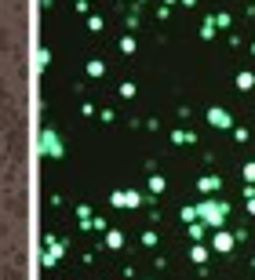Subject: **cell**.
I'll list each match as a JSON object with an SVG mask.
<instances>
[{"label":"cell","instance_id":"1","mask_svg":"<svg viewBox=\"0 0 255 280\" xmlns=\"http://www.w3.org/2000/svg\"><path fill=\"white\" fill-rule=\"evenodd\" d=\"M193 211H197L201 215V219H204V226H212V229H222V219H226V204H219V200H201V204L197 208H193Z\"/></svg>","mask_w":255,"mask_h":280},{"label":"cell","instance_id":"2","mask_svg":"<svg viewBox=\"0 0 255 280\" xmlns=\"http://www.w3.org/2000/svg\"><path fill=\"white\" fill-rule=\"evenodd\" d=\"M215 251H222V255H226V251H233V237H230V233L226 229H215Z\"/></svg>","mask_w":255,"mask_h":280},{"label":"cell","instance_id":"3","mask_svg":"<svg viewBox=\"0 0 255 280\" xmlns=\"http://www.w3.org/2000/svg\"><path fill=\"white\" fill-rule=\"evenodd\" d=\"M208 120H212L215 128H230V124H233L230 113H226V110H219V106H215V110H208Z\"/></svg>","mask_w":255,"mask_h":280},{"label":"cell","instance_id":"4","mask_svg":"<svg viewBox=\"0 0 255 280\" xmlns=\"http://www.w3.org/2000/svg\"><path fill=\"white\" fill-rule=\"evenodd\" d=\"M237 87H241V91H251V87H255V73H248V69L237 73Z\"/></svg>","mask_w":255,"mask_h":280},{"label":"cell","instance_id":"5","mask_svg":"<svg viewBox=\"0 0 255 280\" xmlns=\"http://www.w3.org/2000/svg\"><path fill=\"white\" fill-rule=\"evenodd\" d=\"M44 153H62V146L55 142V135H51V131H44Z\"/></svg>","mask_w":255,"mask_h":280},{"label":"cell","instance_id":"6","mask_svg":"<svg viewBox=\"0 0 255 280\" xmlns=\"http://www.w3.org/2000/svg\"><path fill=\"white\" fill-rule=\"evenodd\" d=\"M244 182H248V185L255 182V160H251V164H244Z\"/></svg>","mask_w":255,"mask_h":280},{"label":"cell","instance_id":"7","mask_svg":"<svg viewBox=\"0 0 255 280\" xmlns=\"http://www.w3.org/2000/svg\"><path fill=\"white\" fill-rule=\"evenodd\" d=\"M204 258H208V247L197 244V247H193V262H204Z\"/></svg>","mask_w":255,"mask_h":280},{"label":"cell","instance_id":"8","mask_svg":"<svg viewBox=\"0 0 255 280\" xmlns=\"http://www.w3.org/2000/svg\"><path fill=\"white\" fill-rule=\"evenodd\" d=\"M215 185H219V178H212V175L201 178V190H215Z\"/></svg>","mask_w":255,"mask_h":280},{"label":"cell","instance_id":"9","mask_svg":"<svg viewBox=\"0 0 255 280\" xmlns=\"http://www.w3.org/2000/svg\"><path fill=\"white\" fill-rule=\"evenodd\" d=\"M248 215H255V197H248Z\"/></svg>","mask_w":255,"mask_h":280},{"label":"cell","instance_id":"10","mask_svg":"<svg viewBox=\"0 0 255 280\" xmlns=\"http://www.w3.org/2000/svg\"><path fill=\"white\" fill-rule=\"evenodd\" d=\"M251 55H255V44H251Z\"/></svg>","mask_w":255,"mask_h":280},{"label":"cell","instance_id":"11","mask_svg":"<svg viewBox=\"0 0 255 280\" xmlns=\"http://www.w3.org/2000/svg\"><path fill=\"white\" fill-rule=\"evenodd\" d=\"M251 266H255V258H251Z\"/></svg>","mask_w":255,"mask_h":280},{"label":"cell","instance_id":"12","mask_svg":"<svg viewBox=\"0 0 255 280\" xmlns=\"http://www.w3.org/2000/svg\"><path fill=\"white\" fill-rule=\"evenodd\" d=\"M168 4H172V0H168Z\"/></svg>","mask_w":255,"mask_h":280}]
</instances>
